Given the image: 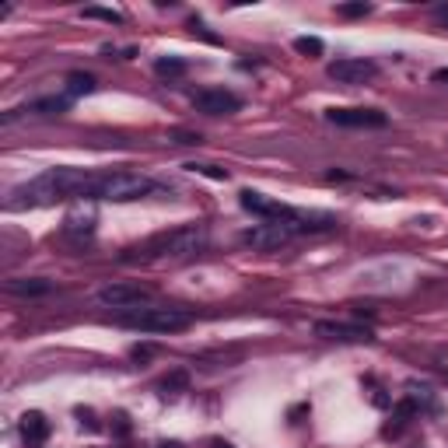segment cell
Listing matches in <instances>:
<instances>
[{
    "label": "cell",
    "instance_id": "cell-1",
    "mask_svg": "<svg viewBox=\"0 0 448 448\" xmlns=\"http://www.w3.org/2000/svg\"><path fill=\"white\" fill-rule=\"evenodd\" d=\"M91 182V172L85 169H71V165H60V169H46L42 176H35L32 182L11 189L7 196V210H21V207H46V203H56L63 196H85Z\"/></svg>",
    "mask_w": 448,
    "mask_h": 448
},
{
    "label": "cell",
    "instance_id": "cell-2",
    "mask_svg": "<svg viewBox=\"0 0 448 448\" xmlns=\"http://www.w3.org/2000/svg\"><path fill=\"white\" fill-rule=\"evenodd\" d=\"M210 235L203 224H182V228H172L165 235H155L147 238L144 246H133L126 249L119 260L123 263H151V260H162V263H186L193 256H200L207 249Z\"/></svg>",
    "mask_w": 448,
    "mask_h": 448
},
{
    "label": "cell",
    "instance_id": "cell-3",
    "mask_svg": "<svg viewBox=\"0 0 448 448\" xmlns=\"http://www.w3.org/2000/svg\"><path fill=\"white\" fill-rule=\"evenodd\" d=\"M158 182L137 172H109V176H91L88 189L81 200H109V203H133L155 193Z\"/></svg>",
    "mask_w": 448,
    "mask_h": 448
},
{
    "label": "cell",
    "instance_id": "cell-4",
    "mask_svg": "<svg viewBox=\"0 0 448 448\" xmlns=\"http://www.w3.org/2000/svg\"><path fill=\"white\" fill-rule=\"evenodd\" d=\"M119 326H130V329H140V333H182L193 326V315L182 312V308H151V305H140V308H126L116 315Z\"/></svg>",
    "mask_w": 448,
    "mask_h": 448
},
{
    "label": "cell",
    "instance_id": "cell-5",
    "mask_svg": "<svg viewBox=\"0 0 448 448\" xmlns=\"http://www.w3.org/2000/svg\"><path fill=\"white\" fill-rule=\"evenodd\" d=\"M294 235H298V231H294L287 221H263V224L242 231V242L253 246V249H260V253H277V249H284Z\"/></svg>",
    "mask_w": 448,
    "mask_h": 448
},
{
    "label": "cell",
    "instance_id": "cell-6",
    "mask_svg": "<svg viewBox=\"0 0 448 448\" xmlns=\"http://www.w3.org/2000/svg\"><path fill=\"white\" fill-rule=\"evenodd\" d=\"M326 119L333 126H347V130H382L389 126V116L382 109H326Z\"/></svg>",
    "mask_w": 448,
    "mask_h": 448
},
{
    "label": "cell",
    "instance_id": "cell-7",
    "mask_svg": "<svg viewBox=\"0 0 448 448\" xmlns=\"http://www.w3.org/2000/svg\"><path fill=\"white\" fill-rule=\"evenodd\" d=\"M326 74L337 85H364V81L378 78V63L375 60H361V56H344V60H333L326 67Z\"/></svg>",
    "mask_w": 448,
    "mask_h": 448
},
{
    "label": "cell",
    "instance_id": "cell-8",
    "mask_svg": "<svg viewBox=\"0 0 448 448\" xmlns=\"http://www.w3.org/2000/svg\"><path fill=\"white\" fill-rule=\"evenodd\" d=\"M95 298H98L105 308H119V312H126V308H140V305L151 298V291L140 287V284H105Z\"/></svg>",
    "mask_w": 448,
    "mask_h": 448
},
{
    "label": "cell",
    "instance_id": "cell-9",
    "mask_svg": "<svg viewBox=\"0 0 448 448\" xmlns=\"http://www.w3.org/2000/svg\"><path fill=\"white\" fill-rule=\"evenodd\" d=\"M193 109L203 112V116H231L242 109V98L228 88H207L193 95Z\"/></svg>",
    "mask_w": 448,
    "mask_h": 448
},
{
    "label": "cell",
    "instance_id": "cell-10",
    "mask_svg": "<svg viewBox=\"0 0 448 448\" xmlns=\"http://www.w3.org/2000/svg\"><path fill=\"white\" fill-rule=\"evenodd\" d=\"M238 203H242L249 214L263 217V221H291V217H294V210H291L287 203L270 200L267 193H260V189H242V193H238Z\"/></svg>",
    "mask_w": 448,
    "mask_h": 448
},
{
    "label": "cell",
    "instance_id": "cell-11",
    "mask_svg": "<svg viewBox=\"0 0 448 448\" xmlns=\"http://www.w3.org/2000/svg\"><path fill=\"white\" fill-rule=\"evenodd\" d=\"M315 333L326 340H340V344H361L371 340L368 326H351V322H315Z\"/></svg>",
    "mask_w": 448,
    "mask_h": 448
},
{
    "label": "cell",
    "instance_id": "cell-12",
    "mask_svg": "<svg viewBox=\"0 0 448 448\" xmlns=\"http://www.w3.org/2000/svg\"><path fill=\"white\" fill-rule=\"evenodd\" d=\"M53 287H56V284L46 280V277H11V280L4 284V291L14 294V298H42V294H49Z\"/></svg>",
    "mask_w": 448,
    "mask_h": 448
},
{
    "label": "cell",
    "instance_id": "cell-13",
    "mask_svg": "<svg viewBox=\"0 0 448 448\" xmlns=\"http://www.w3.org/2000/svg\"><path fill=\"white\" fill-rule=\"evenodd\" d=\"M63 231H67V235H78V238L91 235V231H95V207L78 203V207L63 217Z\"/></svg>",
    "mask_w": 448,
    "mask_h": 448
},
{
    "label": "cell",
    "instance_id": "cell-14",
    "mask_svg": "<svg viewBox=\"0 0 448 448\" xmlns=\"http://www.w3.org/2000/svg\"><path fill=\"white\" fill-rule=\"evenodd\" d=\"M21 438L32 442V445H42V442L49 438V420H46L39 410L25 413V417H21Z\"/></svg>",
    "mask_w": 448,
    "mask_h": 448
},
{
    "label": "cell",
    "instance_id": "cell-15",
    "mask_svg": "<svg viewBox=\"0 0 448 448\" xmlns=\"http://www.w3.org/2000/svg\"><path fill=\"white\" fill-rule=\"evenodd\" d=\"M28 109H32V112H39V116H60V112H67V109H71V95H49V98L32 102Z\"/></svg>",
    "mask_w": 448,
    "mask_h": 448
},
{
    "label": "cell",
    "instance_id": "cell-16",
    "mask_svg": "<svg viewBox=\"0 0 448 448\" xmlns=\"http://www.w3.org/2000/svg\"><path fill=\"white\" fill-rule=\"evenodd\" d=\"M95 88H98L95 74H85V71H74V74H67V95H71V98H81V95H91Z\"/></svg>",
    "mask_w": 448,
    "mask_h": 448
},
{
    "label": "cell",
    "instance_id": "cell-17",
    "mask_svg": "<svg viewBox=\"0 0 448 448\" xmlns=\"http://www.w3.org/2000/svg\"><path fill=\"white\" fill-rule=\"evenodd\" d=\"M155 74H162V78H182L186 74V60H179V56H158L155 60Z\"/></svg>",
    "mask_w": 448,
    "mask_h": 448
},
{
    "label": "cell",
    "instance_id": "cell-18",
    "mask_svg": "<svg viewBox=\"0 0 448 448\" xmlns=\"http://www.w3.org/2000/svg\"><path fill=\"white\" fill-rule=\"evenodd\" d=\"M294 49H298L301 56H322L326 42H322L319 35H298V39H294Z\"/></svg>",
    "mask_w": 448,
    "mask_h": 448
},
{
    "label": "cell",
    "instance_id": "cell-19",
    "mask_svg": "<svg viewBox=\"0 0 448 448\" xmlns=\"http://www.w3.org/2000/svg\"><path fill=\"white\" fill-rule=\"evenodd\" d=\"M85 18H98V21H109V25H123V14L112 11V7H85Z\"/></svg>",
    "mask_w": 448,
    "mask_h": 448
},
{
    "label": "cell",
    "instance_id": "cell-20",
    "mask_svg": "<svg viewBox=\"0 0 448 448\" xmlns=\"http://www.w3.org/2000/svg\"><path fill=\"white\" fill-rule=\"evenodd\" d=\"M337 14H344V18H364V14H371V4H364V0H358V4H340Z\"/></svg>",
    "mask_w": 448,
    "mask_h": 448
},
{
    "label": "cell",
    "instance_id": "cell-21",
    "mask_svg": "<svg viewBox=\"0 0 448 448\" xmlns=\"http://www.w3.org/2000/svg\"><path fill=\"white\" fill-rule=\"evenodd\" d=\"M189 172H200V176H207V179H217L224 182L228 179V169H217V165H186Z\"/></svg>",
    "mask_w": 448,
    "mask_h": 448
},
{
    "label": "cell",
    "instance_id": "cell-22",
    "mask_svg": "<svg viewBox=\"0 0 448 448\" xmlns=\"http://www.w3.org/2000/svg\"><path fill=\"white\" fill-rule=\"evenodd\" d=\"M186 385H189V375H186V371H172V375L162 382L165 392H179V389H186Z\"/></svg>",
    "mask_w": 448,
    "mask_h": 448
},
{
    "label": "cell",
    "instance_id": "cell-23",
    "mask_svg": "<svg viewBox=\"0 0 448 448\" xmlns=\"http://www.w3.org/2000/svg\"><path fill=\"white\" fill-rule=\"evenodd\" d=\"M130 358H133V361H147V358H155V347H151V344H137V347L130 351Z\"/></svg>",
    "mask_w": 448,
    "mask_h": 448
},
{
    "label": "cell",
    "instance_id": "cell-24",
    "mask_svg": "<svg viewBox=\"0 0 448 448\" xmlns=\"http://www.w3.org/2000/svg\"><path fill=\"white\" fill-rule=\"evenodd\" d=\"M112 431H116V435H130V417H126V413H116V417H112Z\"/></svg>",
    "mask_w": 448,
    "mask_h": 448
},
{
    "label": "cell",
    "instance_id": "cell-25",
    "mask_svg": "<svg viewBox=\"0 0 448 448\" xmlns=\"http://www.w3.org/2000/svg\"><path fill=\"white\" fill-rule=\"evenodd\" d=\"M176 144H200V133H176Z\"/></svg>",
    "mask_w": 448,
    "mask_h": 448
},
{
    "label": "cell",
    "instance_id": "cell-26",
    "mask_svg": "<svg viewBox=\"0 0 448 448\" xmlns=\"http://www.w3.org/2000/svg\"><path fill=\"white\" fill-rule=\"evenodd\" d=\"M78 417H81V424H85L88 431H95V428H98V424H95V417H91L88 410H78Z\"/></svg>",
    "mask_w": 448,
    "mask_h": 448
},
{
    "label": "cell",
    "instance_id": "cell-27",
    "mask_svg": "<svg viewBox=\"0 0 448 448\" xmlns=\"http://www.w3.org/2000/svg\"><path fill=\"white\" fill-rule=\"evenodd\" d=\"M431 81H435V85H448V67L435 71V74H431Z\"/></svg>",
    "mask_w": 448,
    "mask_h": 448
},
{
    "label": "cell",
    "instance_id": "cell-28",
    "mask_svg": "<svg viewBox=\"0 0 448 448\" xmlns=\"http://www.w3.org/2000/svg\"><path fill=\"white\" fill-rule=\"evenodd\" d=\"M435 18H438V21H445V25H448V4H438V7H435Z\"/></svg>",
    "mask_w": 448,
    "mask_h": 448
},
{
    "label": "cell",
    "instance_id": "cell-29",
    "mask_svg": "<svg viewBox=\"0 0 448 448\" xmlns=\"http://www.w3.org/2000/svg\"><path fill=\"white\" fill-rule=\"evenodd\" d=\"M326 179H329V182H344V179H351V176H347V172H337V169H333V172H326Z\"/></svg>",
    "mask_w": 448,
    "mask_h": 448
},
{
    "label": "cell",
    "instance_id": "cell-30",
    "mask_svg": "<svg viewBox=\"0 0 448 448\" xmlns=\"http://www.w3.org/2000/svg\"><path fill=\"white\" fill-rule=\"evenodd\" d=\"M210 448H235V445H231V442H221V438H217V442H210Z\"/></svg>",
    "mask_w": 448,
    "mask_h": 448
},
{
    "label": "cell",
    "instance_id": "cell-31",
    "mask_svg": "<svg viewBox=\"0 0 448 448\" xmlns=\"http://www.w3.org/2000/svg\"><path fill=\"white\" fill-rule=\"evenodd\" d=\"M158 448H182V445H176V442H165V445H158Z\"/></svg>",
    "mask_w": 448,
    "mask_h": 448
}]
</instances>
